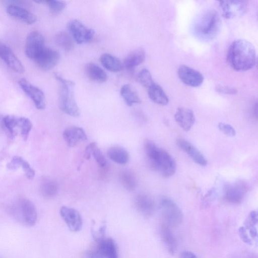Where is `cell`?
<instances>
[{
    "label": "cell",
    "instance_id": "obj_17",
    "mask_svg": "<svg viewBox=\"0 0 258 258\" xmlns=\"http://www.w3.org/2000/svg\"><path fill=\"white\" fill-rule=\"evenodd\" d=\"M134 203L137 210L144 217L149 218L153 214L155 202L150 196L139 194L135 197Z\"/></svg>",
    "mask_w": 258,
    "mask_h": 258
},
{
    "label": "cell",
    "instance_id": "obj_18",
    "mask_svg": "<svg viewBox=\"0 0 258 258\" xmlns=\"http://www.w3.org/2000/svg\"><path fill=\"white\" fill-rule=\"evenodd\" d=\"M159 234L168 253L174 254L177 247V242L171 227L162 222L159 226Z\"/></svg>",
    "mask_w": 258,
    "mask_h": 258
},
{
    "label": "cell",
    "instance_id": "obj_25",
    "mask_svg": "<svg viewBox=\"0 0 258 258\" xmlns=\"http://www.w3.org/2000/svg\"><path fill=\"white\" fill-rule=\"evenodd\" d=\"M148 94L150 99L154 102L161 105H166L169 99L162 88L154 83L148 89Z\"/></svg>",
    "mask_w": 258,
    "mask_h": 258
},
{
    "label": "cell",
    "instance_id": "obj_7",
    "mask_svg": "<svg viewBox=\"0 0 258 258\" xmlns=\"http://www.w3.org/2000/svg\"><path fill=\"white\" fill-rule=\"evenodd\" d=\"M59 58V54L57 51L45 46L33 60L40 69L49 71L57 64Z\"/></svg>",
    "mask_w": 258,
    "mask_h": 258
},
{
    "label": "cell",
    "instance_id": "obj_40",
    "mask_svg": "<svg viewBox=\"0 0 258 258\" xmlns=\"http://www.w3.org/2000/svg\"><path fill=\"white\" fill-rule=\"evenodd\" d=\"M215 90L219 93L228 95H233L236 94L237 92L235 88L221 85H217L215 87Z\"/></svg>",
    "mask_w": 258,
    "mask_h": 258
},
{
    "label": "cell",
    "instance_id": "obj_23",
    "mask_svg": "<svg viewBox=\"0 0 258 258\" xmlns=\"http://www.w3.org/2000/svg\"><path fill=\"white\" fill-rule=\"evenodd\" d=\"M85 70L87 77L93 82L102 83L106 82L107 79L105 72L96 64L87 63Z\"/></svg>",
    "mask_w": 258,
    "mask_h": 258
},
{
    "label": "cell",
    "instance_id": "obj_1",
    "mask_svg": "<svg viewBox=\"0 0 258 258\" xmlns=\"http://www.w3.org/2000/svg\"><path fill=\"white\" fill-rule=\"evenodd\" d=\"M256 51L248 41L237 39L230 45L227 55L230 66L235 71L243 72L252 68L256 62Z\"/></svg>",
    "mask_w": 258,
    "mask_h": 258
},
{
    "label": "cell",
    "instance_id": "obj_28",
    "mask_svg": "<svg viewBox=\"0 0 258 258\" xmlns=\"http://www.w3.org/2000/svg\"><path fill=\"white\" fill-rule=\"evenodd\" d=\"M100 61L103 66L112 72H118L122 69L123 64L116 56L109 54L104 53L100 57Z\"/></svg>",
    "mask_w": 258,
    "mask_h": 258
},
{
    "label": "cell",
    "instance_id": "obj_4",
    "mask_svg": "<svg viewBox=\"0 0 258 258\" xmlns=\"http://www.w3.org/2000/svg\"><path fill=\"white\" fill-rule=\"evenodd\" d=\"M54 77L59 84L58 97L59 108L70 116H78L80 111L74 97V83L62 78L57 74H55Z\"/></svg>",
    "mask_w": 258,
    "mask_h": 258
},
{
    "label": "cell",
    "instance_id": "obj_39",
    "mask_svg": "<svg viewBox=\"0 0 258 258\" xmlns=\"http://www.w3.org/2000/svg\"><path fill=\"white\" fill-rule=\"evenodd\" d=\"M21 166L23 168L26 177L29 179H33L35 176V171L30 165L23 159Z\"/></svg>",
    "mask_w": 258,
    "mask_h": 258
},
{
    "label": "cell",
    "instance_id": "obj_13",
    "mask_svg": "<svg viewBox=\"0 0 258 258\" xmlns=\"http://www.w3.org/2000/svg\"><path fill=\"white\" fill-rule=\"evenodd\" d=\"M247 186L243 182L238 181L228 184L224 190V199L232 204H239L245 198Z\"/></svg>",
    "mask_w": 258,
    "mask_h": 258
},
{
    "label": "cell",
    "instance_id": "obj_31",
    "mask_svg": "<svg viewBox=\"0 0 258 258\" xmlns=\"http://www.w3.org/2000/svg\"><path fill=\"white\" fill-rule=\"evenodd\" d=\"M119 179L123 186L128 190L135 189L137 184L136 177L132 171L122 170L119 173Z\"/></svg>",
    "mask_w": 258,
    "mask_h": 258
},
{
    "label": "cell",
    "instance_id": "obj_33",
    "mask_svg": "<svg viewBox=\"0 0 258 258\" xmlns=\"http://www.w3.org/2000/svg\"><path fill=\"white\" fill-rule=\"evenodd\" d=\"M56 43L66 51H70L74 48V42L71 36L66 32H60L55 36Z\"/></svg>",
    "mask_w": 258,
    "mask_h": 258
},
{
    "label": "cell",
    "instance_id": "obj_9",
    "mask_svg": "<svg viewBox=\"0 0 258 258\" xmlns=\"http://www.w3.org/2000/svg\"><path fill=\"white\" fill-rule=\"evenodd\" d=\"M45 46V40L42 34L36 30L32 31L26 38L25 53L27 57L33 60Z\"/></svg>",
    "mask_w": 258,
    "mask_h": 258
},
{
    "label": "cell",
    "instance_id": "obj_29",
    "mask_svg": "<svg viewBox=\"0 0 258 258\" xmlns=\"http://www.w3.org/2000/svg\"><path fill=\"white\" fill-rule=\"evenodd\" d=\"M40 191L42 196L46 198H52L58 192L57 182L49 177H44L40 183Z\"/></svg>",
    "mask_w": 258,
    "mask_h": 258
},
{
    "label": "cell",
    "instance_id": "obj_26",
    "mask_svg": "<svg viewBox=\"0 0 258 258\" xmlns=\"http://www.w3.org/2000/svg\"><path fill=\"white\" fill-rule=\"evenodd\" d=\"M91 155L101 167L104 168L106 166V160L95 142L90 143L86 147L84 151V156L86 159H89Z\"/></svg>",
    "mask_w": 258,
    "mask_h": 258
},
{
    "label": "cell",
    "instance_id": "obj_42",
    "mask_svg": "<svg viewBox=\"0 0 258 258\" xmlns=\"http://www.w3.org/2000/svg\"><path fill=\"white\" fill-rule=\"evenodd\" d=\"M23 158L21 157L14 156L12 160L7 165V167L10 170H16L21 166V163Z\"/></svg>",
    "mask_w": 258,
    "mask_h": 258
},
{
    "label": "cell",
    "instance_id": "obj_24",
    "mask_svg": "<svg viewBox=\"0 0 258 258\" xmlns=\"http://www.w3.org/2000/svg\"><path fill=\"white\" fill-rule=\"evenodd\" d=\"M146 52L142 48L134 50L129 53L123 61L124 66L128 70H132L144 62Z\"/></svg>",
    "mask_w": 258,
    "mask_h": 258
},
{
    "label": "cell",
    "instance_id": "obj_34",
    "mask_svg": "<svg viewBox=\"0 0 258 258\" xmlns=\"http://www.w3.org/2000/svg\"><path fill=\"white\" fill-rule=\"evenodd\" d=\"M19 117L8 115L3 118V124L11 137L17 134L16 128H18Z\"/></svg>",
    "mask_w": 258,
    "mask_h": 258
},
{
    "label": "cell",
    "instance_id": "obj_30",
    "mask_svg": "<svg viewBox=\"0 0 258 258\" xmlns=\"http://www.w3.org/2000/svg\"><path fill=\"white\" fill-rule=\"evenodd\" d=\"M120 94L128 106H131L134 104L141 102L138 93L130 84H125L121 87Z\"/></svg>",
    "mask_w": 258,
    "mask_h": 258
},
{
    "label": "cell",
    "instance_id": "obj_27",
    "mask_svg": "<svg viewBox=\"0 0 258 258\" xmlns=\"http://www.w3.org/2000/svg\"><path fill=\"white\" fill-rule=\"evenodd\" d=\"M107 155L110 159L119 164H126L130 159L128 152L121 147L110 148L107 151Z\"/></svg>",
    "mask_w": 258,
    "mask_h": 258
},
{
    "label": "cell",
    "instance_id": "obj_14",
    "mask_svg": "<svg viewBox=\"0 0 258 258\" xmlns=\"http://www.w3.org/2000/svg\"><path fill=\"white\" fill-rule=\"evenodd\" d=\"M177 74L184 84L192 87L201 86L204 80L203 75L200 72L185 65H181L179 67Z\"/></svg>",
    "mask_w": 258,
    "mask_h": 258
},
{
    "label": "cell",
    "instance_id": "obj_8",
    "mask_svg": "<svg viewBox=\"0 0 258 258\" xmlns=\"http://www.w3.org/2000/svg\"><path fill=\"white\" fill-rule=\"evenodd\" d=\"M68 27L73 39L78 44L90 42L94 37V30L87 27L79 20H72Z\"/></svg>",
    "mask_w": 258,
    "mask_h": 258
},
{
    "label": "cell",
    "instance_id": "obj_16",
    "mask_svg": "<svg viewBox=\"0 0 258 258\" xmlns=\"http://www.w3.org/2000/svg\"><path fill=\"white\" fill-rule=\"evenodd\" d=\"M0 58L11 70L18 73L24 72L20 60L8 46L0 42Z\"/></svg>",
    "mask_w": 258,
    "mask_h": 258
},
{
    "label": "cell",
    "instance_id": "obj_10",
    "mask_svg": "<svg viewBox=\"0 0 258 258\" xmlns=\"http://www.w3.org/2000/svg\"><path fill=\"white\" fill-rule=\"evenodd\" d=\"M18 83L22 90L31 99L38 109L45 108V95L40 88L24 78L20 79Z\"/></svg>",
    "mask_w": 258,
    "mask_h": 258
},
{
    "label": "cell",
    "instance_id": "obj_35",
    "mask_svg": "<svg viewBox=\"0 0 258 258\" xmlns=\"http://www.w3.org/2000/svg\"><path fill=\"white\" fill-rule=\"evenodd\" d=\"M32 127V124L28 118L19 117L18 128H19L21 136L24 141L27 140Z\"/></svg>",
    "mask_w": 258,
    "mask_h": 258
},
{
    "label": "cell",
    "instance_id": "obj_22",
    "mask_svg": "<svg viewBox=\"0 0 258 258\" xmlns=\"http://www.w3.org/2000/svg\"><path fill=\"white\" fill-rule=\"evenodd\" d=\"M97 254L101 258H118L114 240L111 238L101 239L98 246Z\"/></svg>",
    "mask_w": 258,
    "mask_h": 258
},
{
    "label": "cell",
    "instance_id": "obj_6",
    "mask_svg": "<svg viewBox=\"0 0 258 258\" xmlns=\"http://www.w3.org/2000/svg\"><path fill=\"white\" fill-rule=\"evenodd\" d=\"M17 214L19 218L26 225L32 226L37 220V213L33 203L27 199H21L18 202Z\"/></svg>",
    "mask_w": 258,
    "mask_h": 258
},
{
    "label": "cell",
    "instance_id": "obj_21",
    "mask_svg": "<svg viewBox=\"0 0 258 258\" xmlns=\"http://www.w3.org/2000/svg\"><path fill=\"white\" fill-rule=\"evenodd\" d=\"M177 123L184 131H188L195 122V116L192 110L185 108H178L174 115Z\"/></svg>",
    "mask_w": 258,
    "mask_h": 258
},
{
    "label": "cell",
    "instance_id": "obj_2",
    "mask_svg": "<svg viewBox=\"0 0 258 258\" xmlns=\"http://www.w3.org/2000/svg\"><path fill=\"white\" fill-rule=\"evenodd\" d=\"M144 149L149 163L153 169L158 171L164 177L174 174L176 163L168 152L149 140L145 142Z\"/></svg>",
    "mask_w": 258,
    "mask_h": 258
},
{
    "label": "cell",
    "instance_id": "obj_12",
    "mask_svg": "<svg viewBox=\"0 0 258 258\" xmlns=\"http://www.w3.org/2000/svg\"><path fill=\"white\" fill-rule=\"evenodd\" d=\"M219 6L224 18L232 19L245 13L247 2L245 1H224L219 2Z\"/></svg>",
    "mask_w": 258,
    "mask_h": 258
},
{
    "label": "cell",
    "instance_id": "obj_15",
    "mask_svg": "<svg viewBox=\"0 0 258 258\" xmlns=\"http://www.w3.org/2000/svg\"><path fill=\"white\" fill-rule=\"evenodd\" d=\"M59 212L70 230L77 232L81 230L82 220L78 211L72 208L62 206L60 208Z\"/></svg>",
    "mask_w": 258,
    "mask_h": 258
},
{
    "label": "cell",
    "instance_id": "obj_41",
    "mask_svg": "<svg viewBox=\"0 0 258 258\" xmlns=\"http://www.w3.org/2000/svg\"><path fill=\"white\" fill-rule=\"evenodd\" d=\"M238 233L241 240L249 245L252 244V240L247 233V230L244 226L240 227L238 229Z\"/></svg>",
    "mask_w": 258,
    "mask_h": 258
},
{
    "label": "cell",
    "instance_id": "obj_43",
    "mask_svg": "<svg viewBox=\"0 0 258 258\" xmlns=\"http://www.w3.org/2000/svg\"><path fill=\"white\" fill-rule=\"evenodd\" d=\"M179 257L180 258H199L194 252L187 250L182 251Z\"/></svg>",
    "mask_w": 258,
    "mask_h": 258
},
{
    "label": "cell",
    "instance_id": "obj_11",
    "mask_svg": "<svg viewBox=\"0 0 258 258\" xmlns=\"http://www.w3.org/2000/svg\"><path fill=\"white\" fill-rule=\"evenodd\" d=\"M18 2H8L6 8L8 14L25 24L31 25L35 23L37 20L36 16L29 10L21 7Z\"/></svg>",
    "mask_w": 258,
    "mask_h": 258
},
{
    "label": "cell",
    "instance_id": "obj_5",
    "mask_svg": "<svg viewBox=\"0 0 258 258\" xmlns=\"http://www.w3.org/2000/svg\"><path fill=\"white\" fill-rule=\"evenodd\" d=\"M159 206L164 223L170 227H177L182 223L183 213L172 200L163 197L160 200Z\"/></svg>",
    "mask_w": 258,
    "mask_h": 258
},
{
    "label": "cell",
    "instance_id": "obj_3",
    "mask_svg": "<svg viewBox=\"0 0 258 258\" xmlns=\"http://www.w3.org/2000/svg\"><path fill=\"white\" fill-rule=\"evenodd\" d=\"M221 24L218 12L215 10L209 9L202 13L194 22V33L201 40H211L219 33Z\"/></svg>",
    "mask_w": 258,
    "mask_h": 258
},
{
    "label": "cell",
    "instance_id": "obj_32",
    "mask_svg": "<svg viewBox=\"0 0 258 258\" xmlns=\"http://www.w3.org/2000/svg\"><path fill=\"white\" fill-rule=\"evenodd\" d=\"M257 213L255 211H251L244 221V227L248 231L251 238L256 237L257 232L256 225L257 223Z\"/></svg>",
    "mask_w": 258,
    "mask_h": 258
},
{
    "label": "cell",
    "instance_id": "obj_20",
    "mask_svg": "<svg viewBox=\"0 0 258 258\" xmlns=\"http://www.w3.org/2000/svg\"><path fill=\"white\" fill-rule=\"evenodd\" d=\"M62 137L67 145L70 147H75L80 142L87 139L84 130L76 126L66 128L63 132Z\"/></svg>",
    "mask_w": 258,
    "mask_h": 258
},
{
    "label": "cell",
    "instance_id": "obj_37",
    "mask_svg": "<svg viewBox=\"0 0 258 258\" xmlns=\"http://www.w3.org/2000/svg\"><path fill=\"white\" fill-rule=\"evenodd\" d=\"M43 3L47 5L50 11L53 14H58L61 12L66 6L65 2L61 1H44Z\"/></svg>",
    "mask_w": 258,
    "mask_h": 258
},
{
    "label": "cell",
    "instance_id": "obj_36",
    "mask_svg": "<svg viewBox=\"0 0 258 258\" xmlns=\"http://www.w3.org/2000/svg\"><path fill=\"white\" fill-rule=\"evenodd\" d=\"M138 77L142 85L147 89L154 83L150 71L147 69H142Z\"/></svg>",
    "mask_w": 258,
    "mask_h": 258
},
{
    "label": "cell",
    "instance_id": "obj_19",
    "mask_svg": "<svg viewBox=\"0 0 258 258\" xmlns=\"http://www.w3.org/2000/svg\"><path fill=\"white\" fill-rule=\"evenodd\" d=\"M176 144L179 148L186 152L197 164L201 166L207 165V161L204 155L190 142L183 139H178L176 140Z\"/></svg>",
    "mask_w": 258,
    "mask_h": 258
},
{
    "label": "cell",
    "instance_id": "obj_38",
    "mask_svg": "<svg viewBox=\"0 0 258 258\" xmlns=\"http://www.w3.org/2000/svg\"><path fill=\"white\" fill-rule=\"evenodd\" d=\"M218 126L221 132L228 137H233L236 135L235 129L230 124L220 122Z\"/></svg>",
    "mask_w": 258,
    "mask_h": 258
}]
</instances>
